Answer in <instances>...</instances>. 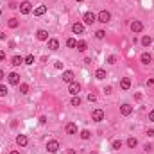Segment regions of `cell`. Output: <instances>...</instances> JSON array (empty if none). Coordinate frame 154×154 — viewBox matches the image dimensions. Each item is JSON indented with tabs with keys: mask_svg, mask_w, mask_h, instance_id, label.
<instances>
[{
	"mask_svg": "<svg viewBox=\"0 0 154 154\" xmlns=\"http://www.w3.org/2000/svg\"><path fill=\"white\" fill-rule=\"evenodd\" d=\"M18 7H20V13H22V15H30V13H32V4H30L29 0L22 2Z\"/></svg>",
	"mask_w": 154,
	"mask_h": 154,
	"instance_id": "6da1fadb",
	"label": "cell"
},
{
	"mask_svg": "<svg viewBox=\"0 0 154 154\" xmlns=\"http://www.w3.org/2000/svg\"><path fill=\"white\" fill-rule=\"evenodd\" d=\"M97 20H99L100 23H108L109 20H111V13H109V11H106V9H104V11H100V13L97 15Z\"/></svg>",
	"mask_w": 154,
	"mask_h": 154,
	"instance_id": "7a4b0ae2",
	"label": "cell"
},
{
	"mask_svg": "<svg viewBox=\"0 0 154 154\" xmlns=\"http://www.w3.org/2000/svg\"><path fill=\"white\" fill-rule=\"evenodd\" d=\"M74 77H75V74L72 70H65L63 72V75H61V79H63V83H74Z\"/></svg>",
	"mask_w": 154,
	"mask_h": 154,
	"instance_id": "3957f363",
	"label": "cell"
},
{
	"mask_svg": "<svg viewBox=\"0 0 154 154\" xmlns=\"http://www.w3.org/2000/svg\"><path fill=\"white\" fill-rule=\"evenodd\" d=\"M83 20H84V23H86V25H91V23H95V22H97V15H93L91 11H88V13H84Z\"/></svg>",
	"mask_w": 154,
	"mask_h": 154,
	"instance_id": "277c9868",
	"label": "cell"
},
{
	"mask_svg": "<svg viewBox=\"0 0 154 154\" xmlns=\"http://www.w3.org/2000/svg\"><path fill=\"white\" fill-rule=\"evenodd\" d=\"M47 151L48 152H57L59 151V142L57 140H48L47 142Z\"/></svg>",
	"mask_w": 154,
	"mask_h": 154,
	"instance_id": "5b68a950",
	"label": "cell"
},
{
	"mask_svg": "<svg viewBox=\"0 0 154 154\" xmlns=\"http://www.w3.org/2000/svg\"><path fill=\"white\" fill-rule=\"evenodd\" d=\"M91 120L102 122V120H104V111H102V109H93V111H91Z\"/></svg>",
	"mask_w": 154,
	"mask_h": 154,
	"instance_id": "8992f818",
	"label": "cell"
},
{
	"mask_svg": "<svg viewBox=\"0 0 154 154\" xmlns=\"http://www.w3.org/2000/svg\"><path fill=\"white\" fill-rule=\"evenodd\" d=\"M7 81H9V84L18 86V84H20V75L16 74V72H11V74L7 75Z\"/></svg>",
	"mask_w": 154,
	"mask_h": 154,
	"instance_id": "52a82bcc",
	"label": "cell"
},
{
	"mask_svg": "<svg viewBox=\"0 0 154 154\" xmlns=\"http://www.w3.org/2000/svg\"><path fill=\"white\" fill-rule=\"evenodd\" d=\"M131 30H133L135 34L142 32V30H143V23L140 22V20H135V22H131Z\"/></svg>",
	"mask_w": 154,
	"mask_h": 154,
	"instance_id": "ba28073f",
	"label": "cell"
},
{
	"mask_svg": "<svg viewBox=\"0 0 154 154\" xmlns=\"http://www.w3.org/2000/svg\"><path fill=\"white\" fill-rule=\"evenodd\" d=\"M79 91H81V84L79 83H70V86H68V93L70 95H79Z\"/></svg>",
	"mask_w": 154,
	"mask_h": 154,
	"instance_id": "9c48e42d",
	"label": "cell"
},
{
	"mask_svg": "<svg viewBox=\"0 0 154 154\" xmlns=\"http://www.w3.org/2000/svg\"><path fill=\"white\" fill-rule=\"evenodd\" d=\"M36 38L39 39V41H48V30H45V29H39L38 32H36Z\"/></svg>",
	"mask_w": 154,
	"mask_h": 154,
	"instance_id": "30bf717a",
	"label": "cell"
},
{
	"mask_svg": "<svg viewBox=\"0 0 154 154\" xmlns=\"http://www.w3.org/2000/svg\"><path fill=\"white\" fill-rule=\"evenodd\" d=\"M72 32H74V34H83L84 32V25L79 23V22H75L74 25H72Z\"/></svg>",
	"mask_w": 154,
	"mask_h": 154,
	"instance_id": "8fae6325",
	"label": "cell"
},
{
	"mask_svg": "<svg viewBox=\"0 0 154 154\" xmlns=\"http://www.w3.org/2000/svg\"><path fill=\"white\" fill-rule=\"evenodd\" d=\"M120 113H122L124 117H129L131 113H133V106H131V104H122V106H120Z\"/></svg>",
	"mask_w": 154,
	"mask_h": 154,
	"instance_id": "7c38bea8",
	"label": "cell"
},
{
	"mask_svg": "<svg viewBox=\"0 0 154 154\" xmlns=\"http://www.w3.org/2000/svg\"><path fill=\"white\" fill-rule=\"evenodd\" d=\"M65 131H66V135H77V126L74 124V122H68Z\"/></svg>",
	"mask_w": 154,
	"mask_h": 154,
	"instance_id": "4fadbf2b",
	"label": "cell"
},
{
	"mask_svg": "<svg viewBox=\"0 0 154 154\" xmlns=\"http://www.w3.org/2000/svg\"><path fill=\"white\" fill-rule=\"evenodd\" d=\"M27 142H29V140H27V136H25V135H18V136H16V143H18V147H25V145H27Z\"/></svg>",
	"mask_w": 154,
	"mask_h": 154,
	"instance_id": "5bb4252c",
	"label": "cell"
},
{
	"mask_svg": "<svg viewBox=\"0 0 154 154\" xmlns=\"http://www.w3.org/2000/svg\"><path fill=\"white\" fill-rule=\"evenodd\" d=\"M48 48L50 50H57L59 48V41L56 38H48Z\"/></svg>",
	"mask_w": 154,
	"mask_h": 154,
	"instance_id": "9a60e30c",
	"label": "cell"
},
{
	"mask_svg": "<svg viewBox=\"0 0 154 154\" xmlns=\"http://www.w3.org/2000/svg\"><path fill=\"white\" fill-rule=\"evenodd\" d=\"M140 61H142V63H143V65H149V63H151V61H152V56H151L149 52H143V54L140 56Z\"/></svg>",
	"mask_w": 154,
	"mask_h": 154,
	"instance_id": "2e32d148",
	"label": "cell"
},
{
	"mask_svg": "<svg viewBox=\"0 0 154 154\" xmlns=\"http://www.w3.org/2000/svg\"><path fill=\"white\" fill-rule=\"evenodd\" d=\"M47 13V6H38L34 9V16H43Z\"/></svg>",
	"mask_w": 154,
	"mask_h": 154,
	"instance_id": "e0dca14e",
	"label": "cell"
},
{
	"mask_svg": "<svg viewBox=\"0 0 154 154\" xmlns=\"http://www.w3.org/2000/svg\"><path fill=\"white\" fill-rule=\"evenodd\" d=\"M22 63H23V57H22V56H13V57H11V65H13V66H20Z\"/></svg>",
	"mask_w": 154,
	"mask_h": 154,
	"instance_id": "ac0fdd59",
	"label": "cell"
},
{
	"mask_svg": "<svg viewBox=\"0 0 154 154\" xmlns=\"http://www.w3.org/2000/svg\"><path fill=\"white\" fill-rule=\"evenodd\" d=\"M120 88H122V90H129V88H131V79H129V77H124V79L120 81Z\"/></svg>",
	"mask_w": 154,
	"mask_h": 154,
	"instance_id": "d6986e66",
	"label": "cell"
},
{
	"mask_svg": "<svg viewBox=\"0 0 154 154\" xmlns=\"http://www.w3.org/2000/svg\"><path fill=\"white\" fill-rule=\"evenodd\" d=\"M77 50H79V52H84V50L88 48V43L84 41V39H81V41H77V47H75Z\"/></svg>",
	"mask_w": 154,
	"mask_h": 154,
	"instance_id": "ffe728a7",
	"label": "cell"
},
{
	"mask_svg": "<svg viewBox=\"0 0 154 154\" xmlns=\"http://www.w3.org/2000/svg\"><path fill=\"white\" fill-rule=\"evenodd\" d=\"M142 45H143V47H145V48H147V47H151V45H152V38L145 34V36H143V38H142Z\"/></svg>",
	"mask_w": 154,
	"mask_h": 154,
	"instance_id": "44dd1931",
	"label": "cell"
},
{
	"mask_svg": "<svg viewBox=\"0 0 154 154\" xmlns=\"http://www.w3.org/2000/svg\"><path fill=\"white\" fill-rule=\"evenodd\" d=\"M95 77H97V79H100V81H102V79H106V77H108L106 70H104V68H99V70L95 72Z\"/></svg>",
	"mask_w": 154,
	"mask_h": 154,
	"instance_id": "7402d4cb",
	"label": "cell"
},
{
	"mask_svg": "<svg viewBox=\"0 0 154 154\" xmlns=\"http://www.w3.org/2000/svg\"><path fill=\"white\" fill-rule=\"evenodd\" d=\"M136 145H138V140H136L135 136H131V138H127V147H129V149H135Z\"/></svg>",
	"mask_w": 154,
	"mask_h": 154,
	"instance_id": "603a6c76",
	"label": "cell"
},
{
	"mask_svg": "<svg viewBox=\"0 0 154 154\" xmlns=\"http://www.w3.org/2000/svg\"><path fill=\"white\" fill-rule=\"evenodd\" d=\"M7 25L11 27V29H16V27L20 25V22H18V18H9V20H7Z\"/></svg>",
	"mask_w": 154,
	"mask_h": 154,
	"instance_id": "cb8c5ba5",
	"label": "cell"
},
{
	"mask_svg": "<svg viewBox=\"0 0 154 154\" xmlns=\"http://www.w3.org/2000/svg\"><path fill=\"white\" fill-rule=\"evenodd\" d=\"M66 47H68V48H75V47H77V39L68 38V39H66Z\"/></svg>",
	"mask_w": 154,
	"mask_h": 154,
	"instance_id": "d4e9b609",
	"label": "cell"
},
{
	"mask_svg": "<svg viewBox=\"0 0 154 154\" xmlns=\"http://www.w3.org/2000/svg\"><path fill=\"white\" fill-rule=\"evenodd\" d=\"M34 61H36V59H34L32 54H29V56L23 57V63H25V65H34Z\"/></svg>",
	"mask_w": 154,
	"mask_h": 154,
	"instance_id": "484cf974",
	"label": "cell"
},
{
	"mask_svg": "<svg viewBox=\"0 0 154 154\" xmlns=\"http://www.w3.org/2000/svg\"><path fill=\"white\" fill-rule=\"evenodd\" d=\"M18 86H20V93H23V95L29 93V84L27 83H22V84H18Z\"/></svg>",
	"mask_w": 154,
	"mask_h": 154,
	"instance_id": "4316f807",
	"label": "cell"
},
{
	"mask_svg": "<svg viewBox=\"0 0 154 154\" xmlns=\"http://www.w3.org/2000/svg\"><path fill=\"white\" fill-rule=\"evenodd\" d=\"M122 147V140H113V143H111V149L113 151H118Z\"/></svg>",
	"mask_w": 154,
	"mask_h": 154,
	"instance_id": "83f0119b",
	"label": "cell"
},
{
	"mask_svg": "<svg viewBox=\"0 0 154 154\" xmlns=\"http://www.w3.org/2000/svg\"><path fill=\"white\" fill-rule=\"evenodd\" d=\"M81 138H83V140H90L91 138V133L88 129H83V131H81Z\"/></svg>",
	"mask_w": 154,
	"mask_h": 154,
	"instance_id": "f1b7e54d",
	"label": "cell"
},
{
	"mask_svg": "<svg viewBox=\"0 0 154 154\" xmlns=\"http://www.w3.org/2000/svg\"><path fill=\"white\" fill-rule=\"evenodd\" d=\"M104 36H106V30H102V29H99L97 32H95V38H97V39H102Z\"/></svg>",
	"mask_w": 154,
	"mask_h": 154,
	"instance_id": "f546056e",
	"label": "cell"
},
{
	"mask_svg": "<svg viewBox=\"0 0 154 154\" xmlns=\"http://www.w3.org/2000/svg\"><path fill=\"white\" fill-rule=\"evenodd\" d=\"M6 95H7V86L0 84V97H6Z\"/></svg>",
	"mask_w": 154,
	"mask_h": 154,
	"instance_id": "4dcf8cb0",
	"label": "cell"
},
{
	"mask_svg": "<svg viewBox=\"0 0 154 154\" xmlns=\"http://www.w3.org/2000/svg\"><path fill=\"white\" fill-rule=\"evenodd\" d=\"M72 106H75V108H77V106H81V99H79L77 95H75L74 99H72Z\"/></svg>",
	"mask_w": 154,
	"mask_h": 154,
	"instance_id": "1f68e13d",
	"label": "cell"
},
{
	"mask_svg": "<svg viewBox=\"0 0 154 154\" xmlns=\"http://www.w3.org/2000/svg\"><path fill=\"white\" fill-rule=\"evenodd\" d=\"M108 63H109V65H115V63H117V56H109V57H108Z\"/></svg>",
	"mask_w": 154,
	"mask_h": 154,
	"instance_id": "d6a6232c",
	"label": "cell"
},
{
	"mask_svg": "<svg viewBox=\"0 0 154 154\" xmlns=\"http://www.w3.org/2000/svg\"><path fill=\"white\" fill-rule=\"evenodd\" d=\"M88 100H90V102H95V100H97V95H95V93H90V95H88Z\"/></svg>",
	"mask_w": 154,
	"mask_h": 154,
	"instance_id": "836d02e7",
	"label": "cell"
},
{
	"mask_svg": "<svg viewBox=\"0 0 154 154\" xmlns=\"http://www.w3.org/2000/svg\"><path fill=\"white\" fill-rule=\"evenodd\" d=\"M54 66H56L57 70H63V63H61V61H56V63H54Z\"/></svg>",
	"mask_w": 154,
	"mask_h": 154,
	"instance_id": "e575fe53",
	"label": "cell"
},
{
	"mask_svg": "<svg viewBox=\"0 0 154 154\" xmlns=\"http://www.w3.org/2000/svg\"><path fill=\"white\" fill-rule=\"evenodd\" d=\"M39 124H47V117H45V115L39 117Z\"/></svg>",
	"mask_w": 154,
	"mask_h": 154,
	"instance_id": "d590c367",
	"label": "cell"
},
{
	"mask_svg": "<svg viewBox=\"0 0 154 154\" xmlns=\"http://www.w3.org/2000/svg\"><path fill=\"white\" fill-rule=\"evenodd\" d=\"M111 90H113L111 86H106V88H104V93H106V95H109V93H111Z\"/></svg>",
	"mask_w": 154,
	"mask_h": 154,
	"instance_id": "8d00e7d4",
	"label": "cell"
},
{
	"mask_svg": "<svg viewBox=\"0 0 154 154\" xmlns=\"http://www.w3.org/2000/svg\"><path fill=\"white\" fill-rule=\"evenodd\" d=\"M0 61H6V52L4 50H0Z\"/></svg>",
	"mask_w": 154,
	"mask_h": 154,
	"instance_id": "74e56055",
	"label": "cell"
},
{
	"mask_svg": "<svg viewBox=\"0 0 154 154\" xmlns=\"http://www.w3.org/2000/svg\"><path fill=\"white\" fill-rule=\"evenodd\" d=\"M147 136H151V138L154 136V129H147Z\"/></svg>",
	"mask_w": 154,
	"mask_h": 154,
	"instance_id": "f35d334b",
	"label": "cell"
},
{
	"mask_svg": "<svg viewBox=\"0 0 154 154\" xmlns=\"http://www.w3.org/2000/svg\"><path fill=\"white\" fill-rule=\"evenodd\" d=\"M143 149H145L147 152H151V151H152V145H151V143H147V145H145V147H143Z\"/></svg>",
	"mask_w": 154,
	"mask_h": 154,
	"instance_id": "ab89813d",
	"label": "cell"
},
{
	"mask_svg": "<svg viewBox=\"0 0 154 154\" xmlns=\"http://www.w3.org/2000/svg\"><path fill=\"white\" fill-rule=\"evenodd\" d=\"M149 120H151V122H154V109L149 113Z\"/></svg>",
	"mask_w": 154,
	"mask_h": 154,
	"instance_id": "60d3db41",
	"label": "cell"
},
{
	"mask_svg": "<svg viewBox=\"0 0 154 154\" xmlns=\"http://www.w3.org/2000/svg\"><path fill=\"white\" fill-rule=\"evenodd\" d=\"M9 7H11V9H16V7H18V4H16V2H11V4H9Z\"/></svg>",
	"mask_w": 154,
	"mask_h": 154,
	"instance_id": "b9f144b4",
	"label": "cell"
},
{
	"mask_svg": "<svg viewBox=\"0 0 154 154\" xmlns=\"http://www.w3.org/2000/svg\"><path fill=\"white\" fill-rule=\"evenodd\" d=\"M2 79H4V72H2V70H0V81H2Z\"/></svg>",
	"mask_w": 154,
	"mask_h": 154,
	"instance_id": "7bdbcfd3",
	"label": "cell"
},
{
	"mask_svg": "<svg viewBox=\"0 0 154 154\" xmlns=\"http://www.w3.org/2000/svg\"><path fill=\"white\" fill-rule=\"evenodd\" d=\"M68 154H75V151H74V149H70V151H68Z\"/></svg>",
	"mask_w": 154,
	"mask_h": 154,
	"instance_id": "ee69618b",
	"label": "cell"
},
{
	"mask_svg": "<svg viewBox=\"0 0 154 154\" xmlns=\"http://www.w3.org/2000/svg\"><path fill=\"white\" fill-rule=\"evenodd\" d=\"M9 154H20L18 151H11V152H9Z\"/></svg>",
	"mask_w": 154,
	"mask_h": 154,
	"instance_id": "f6af8a7d",
	"label": "cell"
},
{
	"mask_svg": "<svg viewBox=\"0 0 154 154\" xmlns=\"http://www.w3.org/2000/svg\"><path fill=\"white\" fill-rule=\"evenodd\" d=\"M90 154H99V152H97V151H91V152H90Z\"/></svg>",
	"mask_w": 154,
	"mask_h": 154,
	"instance_id": "bcb514c9",
	"label": "cell"
},
{
	"mask_svg": "<svg viewBox=\"0 0 154 154\" xmlns=\"http://www.w3.org/2000/svg\"><path fill=\"white\" fill-rule=\"evenodd\" d=\"M75 2H84V0H75Z\"/></svg>",
	"mask_w": 154,
	"mask_h": 154,
	"instance_id": "7dc6e473",
	"label": "cell"
}]
</instances>
